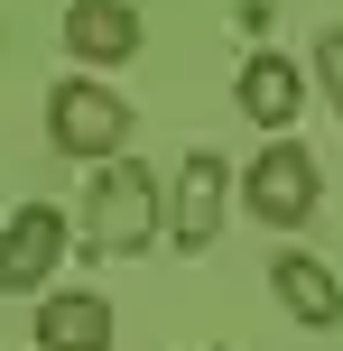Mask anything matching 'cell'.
Instances as JSON below:
<instances>
[{
	"instance_id": "7a4b0ae2",
	"label": "cell",
	"mask_w": 343,
	"mask_h": 351,
	"mask_svg": "<svg viewBox=\"0 0 343 351\" xmlns=\"http://www.w3.org/2000/svg\"><path fill=\"white\" fill-rule=\"evenodd\" d=\"M130 130H140L130 102L111 84H93V74H65V84L47 93V148H56V158H84V167L93 158H121Z\"/></svg>"
},
{
	"instance_id": "9c48e42d",
	"label": "cell",
	"mask_w": 343,
	"mask_h": 351,
	"mask_svg": "<svg viewBox=\"0 0 343 351\" xmlns=\"http://www.w3.org/2000/svg\"><path fill=\"white\" fill-rule=\"evenodd\" d=\"M37 351H111V296L47 287V296H37Z\"/></svg>"
},
{
	"instance_id": "3957f363",
	"label": "cell",
	"mask_w": 343,
	"mask_h": 351,
	"mask_svg": "<svg viewBox=\"0 0 343 351\" xmlns=\"http://www.w3.org/2000/svg\"><path fill=\"white\" fill-rule=\"evenodd\" d=\"M241 204H251V222H269V231H307L316 204H325V167L278 130V139L241 167Z\"/></svg>"
},
{
	"instance_id": "52a82bcc",
	"label": "cell",
	"mask_w": 343,
	"mask_h": 351,
	"mask_svg": "<svg viewBox=\"0 0 343 351\" xmlns=\"http://www.w3.org/2000/svg\"><path fill=\"white\" fill-rule=\"evenodd\" d=\"M65 56L84 74L130 65V56H140V10H130V0H74L65 10Z\"/></svg>"
},
{
	"instance_id": "6da1fadb",
	"label": "cell",
	"mask_w": 343,
	"mask_h": 351,
	"mask_svg": "<svg viewBox=\"0 0 343 351\" xmlns=\"http://www.w3.org/2000/svg\"><path fill=\"white\" fill-rule=\"evenodd\" d=\"M167 231V194H158V167L121 158H93V185H84V259H130Z\"/></svg>"
},
{
	"instance_id": "5b68a950",
	"label": "cell",
	"mask_w": 343,
	"mask_h": 351,
	"mask_svg": "<svg viewBox=\"0 0 343 351\" xmlns=\"http://www.w3.org/2000/svg\"><path fill=\"white\" fill-rule=\"evenodd\" d=\"M223 204H232V167H223L214 148H195V158L177 167V185H167V241L177 250H214Z\"/></svg>"
},
{
	"instance_id": "ba28073f",
	"label": "cell",
	"mask_w": 343,
	"mask_h": 351,
	"mask_svg": "<svg viewBox=\"0 0 343 351\" xmlns=\"http://www.w3.org/2000/svg\"><path fill=\"white\" fill-rule=\"evenodd\" d=\"M269 296L288 305L307 333H334V324H343V278L316 259V250H278V259H269Z\"/></svg>"
},
{
	"instance_id": "8992f818",
	"label": "cell",
	"mask_w": 343,
	"mask_h": 351,
	"mask_svg": "<svg viewBox=\"0 0 343 351\" xmlns=\"http://www.w3.org/2000/svg\"><path fill=\"white\" fill-rule=\"evenodd\" d=\"M232 93H241V121H260L278 139V130L307 111V74H297V56H278V47H260V56H241V74H232Z\"/></svg>"
},
{
	"instance_id": "30bf717a",
	"label": "cell",
	"mask_w": 343,
	"mask_h": 351,
	"mask_svg": "<svg viewBox=\"0 0 343 351\" xmlns=\"http://www.w3.org/2000/svg\"><path fill=\"white\" fill-rule=\"evenodd\" d=\"M316 84H325V102H334V121H343V19L316 28Z\"/></svg>"
},
{
	"instance_id": "277c9868",
	"label": "cell",
	"mask_w": 343,
	"mask_h": 351,
	"mask_svg": "<svg viewBox=\"0 0 343 351\" xmlns=\"http://www.w3.org/2000/svg\"><path fill=\"white\" fill-rule=\"evenodd\" d=\"M65 241H74V222L56 204H19L10 222H0V287H10V296H47L56 268H65Z\"/></svg>"
}]
</instances>
